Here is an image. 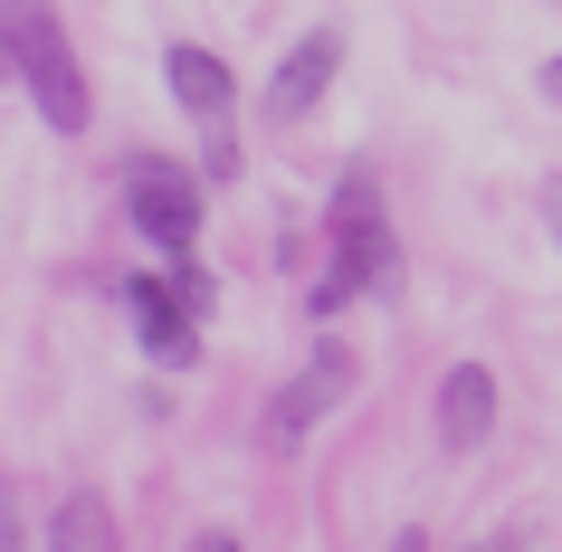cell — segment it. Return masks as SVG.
I'll return each instance as SVG.
<instances>
[{
    "label": "cell",
    "instance_id": "1",
    "mask_svg": "<svg viewBox=\"0 0 562 552\" xmlns=\"http://www.w3.org/2000/svg\"><path fill=\"white\" fill-rule=\"evenodd\" d=\"M325 238H334V277L305 295V315H344L353 295H391V286H401V238H391V210H382V181H372V172L334 181Z\"/></svg>",
    "mask_w": 562,
    "mask_h": 552
},
{
    "label": "cell",
    "instance_id": "2",
    "mask_svg": "<svg viewBox=\"0 0 562 552\" xmlns=\"http://www.w3.org/2000/svg\"><path fill=\"white\" fill-rule=\"evenodd\" d=\"M0 48L20 67V87L38 95V124L48 134H87L95 124V87H87V67L67 48V20L48 0H0Z\"/></svg>",
    "mask_w": 562,
    "mask_h": 552
},
{
    "label": "cell",
    "instance_id": "3",
    "mask_svg": "<svg viewBox=\"0 0 562 552\" xmlns=\"http://www.w3.org/2000/svg\"><path fill=\"white\" fill-rule=\"evenodd\" d=\"M124 219H134L162 258H191V238H201V181L181 172L172 153H134V162H124Z\"/></svg>",
    "mask_w": 562,
    "mask_h": 552
},
{
    "label": "cell",
    "instance_id": "4",
    "mask_svg": "<svg viewBox=\"0 0 562 552\" xmlns=\"http://www.w3.org/2000/svg\"><path fill=\"white\" fill-rule=\"evenodd\" d=\"M344 391H353V352H344V343H315V352H305V372L286 381L277 401H267L258 438H267V448H277V458H286V448H296V438L315 429L325 409H344Z\"/></svg>",
    "mask_w": 562,
    "mask_h": 552
},
{
    "label": "cell",
    "instance_id": "5",
    "mask_svg": "<svg viewBox=\"0 0 562 552\" xmlns=\"http://www.w3.org/2000/svg\"><path fill=\"white\" fill-rule=\"evenodd\" d=\"M344 77V30H305L286 58L267 67V87H258V115L267 124H305L315 105H325V87Z\"/></svg>",
    "mask_w": 562,
    "mask_h": 552
},
{
    "label": "cell",
    "instance_id": "6",
    "mask_svg": "<svg viewBox=\"0 0 562 552\" xmlns=\"http://www.w3.org/2000/svg\"><path fill=\"white\" fill-rule=\"evenodd\" d=\"M115 305H124V324L144 334V352H153V362H191V343H201V315L181 305V286H172V277H124V286H115Z\"/></svg>",
    "mask_w": 562,
    "mask_h": 552
},
{
    "label": "cell",
    "instance_id": "7",
    "mask_svg": "<svg viewBox=\"0 0 562 552\" xmlns=\"http://www.w3.org/2000/svg\"><path fill=\"white\" fill-rule=\"evenodd\" d=\"M429 429H439L448 458L486 448V438H496V372H486V362H458V372L439 381V419H429Z\"/></svg>",
    "mask_w": 562,
    "mask_h": 552
},
{
    "label": "cell",
    "instance_id": "8",
    "mask_svg": "<svg viewBox=\"0 0 562 552\" xmlns=\"http://www.w3.org/2000/svg\"><path fill=\"white\" fill-rule=\"evenodd\" d=\"M162 77H172V105H181V115H201V124H229L238 87H229V67L210 58V48L172 38V48H162Z\"/></svg>",
    "mask_w": 562,
    "mask_h": 552
},
{
    "label": "cell",
    "instance_id": "9",
    "mask_svg": "<svg viewBox=\"0 0 562 552\" xmlns=\"http://www.w3.org/2000/svg\"><path fill=\"white\" fill-rule=\"evenodd\" d=\"M38 543H48V552H124V533H115V505H105L95 486H77L58 515H48Z\"/></svg>",
    "mask_w": 562,
    "mask_h": 552
},
{
    "label": "cell",
    "instance_id": "10",
    "mask_svg": "<svg viewBox=\"0 0 562 552\" xmlns=\"http://www.w3.org/2000/svg\"><path fill=\"white\" fill-rule=\"evenodd\" d=\"M201 181H238V134H229V124H210V144H201Z\"/></svg>",
    "mask_w": 562,
    "mask_h": 552
},
{
    "label": "cell",
    "instance_id": "11",
    "mask_svg": "<svg viewBox=\"0 0 562 552\" xmlns=\"http://www.w3.org/2000/svg\"><path fill=\"white\" fill-rule=\"evenodd\" d=\"M0 552H30V523H20V495H10V476H0Z\"/></svg>",
    "mask_w": 562,
    "mask_h": 552
},
{
    "label": "cell",
    "instance_id": "12",
    "mask_svg": "<svg viewBox=\"0 0 562 552\" xmlns=\"http://www.w3.org/2000/svg\"><path fill=\"white\" fill-rule=\"evenodd\" d=\"M543 229H553V248H562V172L543 181Z\"/></svg>",
    "mask_w": 562,
    "mask_h": 552
},
{
    "label": "cell",
    "instance_id": "13",
    "mask_svg": "<svg viewBox=\"0 0 562 552\" xmlns=\"http://www.w3.org/2000/svg\"><path fill=\"white\" fill-rule=\"evenodd\" d=\"M181 552H248V543H238V533H191Z\"/></svg>",
    "mask_w": 562,
    "mask_h": 552
},
{
    "label": "cell",
    "instance_id": "14",
    "mask_svg": "<svg viewBox=\"0 0 562 552\" xmlns=\"http://www.w3.org/2000/svg\"><path fill=\"white\" fill-rule=\"evenodd\" d=\"M533 87H543V95L562 105V58H543V67H533Z\"/></svg>",
    "mask_w": 562,
    "mask_h": 552
},
{
    "label": "cell",
    "instance_id": "15",
    "mask_svg": "<svg viewBox=\"0 0 562 552\" xmlns=\"http://www.w3.org/2000/svg\"><path fill=\"white\" fill-rule=\"evenodd\" d=\"M468 552H515V533H496V543H468Z\"/></svg>",
    "mask_w": 562,
    "mask_h": 552
},
{
    "label": "cell",
    "instance_id": "16",
    "mask_svg": "<svg viewBox=\"0 0 562 552\" xmlns=\"http://www.w3.org/2000/svg\"><path fill=\"white\" fill-rule=\"evenodd\" d=\"M0 87H20V67H10V48H0Z\"/></svg>",
    "mask_w": 562,
    "mask_h": 552
},
{
    "label": "cell",
    "instance_id": "17",
    "mask_svg": "<svg viewBox=\"0 0 562 552\" xmlns=\"http://www.w3.org/2000/svg\"><path fill=\"white\" fill-rule=\"evenodd\" d=\"M391 552H429V543H419V533H401V543H391Z\"/></svg>",
    "mask_w": 562,
    "mask_h": 552
}]
</instances>
